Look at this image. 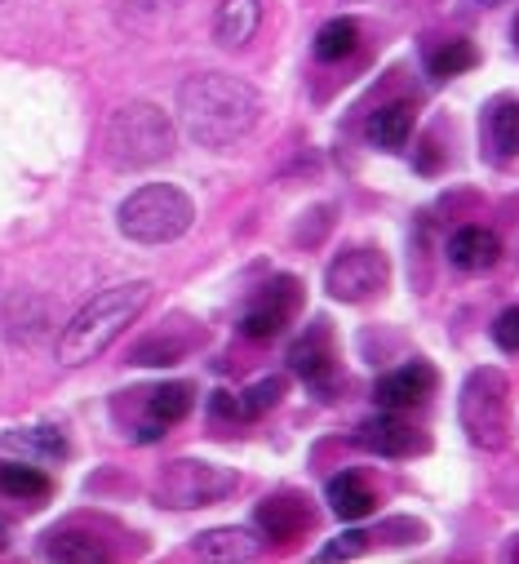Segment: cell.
I'll list each match as a JSON object with an SVG mask.
<instances>
[{
	"instance_id": "obj_1",
	"label": "cell",
	"mask_w": 519,
	"mask_h": 564,
	"mask_svg": "<svg viewBox=\"0 0 519 564\" xmlns=\"http://www.w3.org/2000/svg\"><path fill=\"white\" fill-rule=\"evenodd\" d=\"M178 111H183L187 133L200 148H231L257 124V116H263V98H257V89L240 76L209 72V76H191L183 85Z\"/></svg>"
},
{
	"instance_id": "obj_2",
	"label": "cell",
	"mask_w": 519,
	"mask_h": 564,
	"mask_svg": "<svg viewBox=\"0 0 519 564\" xmlns=\"http://www.w3.org/2000/svg\"><path fill=\"white\" fill-rule=\"evenodd\" d=\"M152 299V285L147 280H129V285H115V290H102L98 299H89L63 329V343H58V356L63 365H89L98 360L129 325L139 321V312L147 307Z\"/></svg>"
},
{
	"instance_id": "obj_3",
	"label": "cell",
	"mask_w": 519,
	"mask_h": 564,
	"mask_svg": "<svg viewBox=\"0 0 519 564\" xmlns=\"http://www.w3.org/2000/svg\"><path fill=\"white\" fill-rule=\"evenodd\" d=\"M102 152L115 170H147L174 152V120L156 102H129L102 129Z\"/></svg>"
},
{
	"instance_id": "obj_4",
	"label": "cell",
	"mask_w": 519,
	"mask_h": 564,
	"mask_svg": "<svg viewBox=\"0 0 519 564\" xmlns=\"http://www.w3.org/2000/svg\"><path fill=\"white\" fill-rule=\"evenodd\" d=\"M191 218H196V209H191L187 192L174 187V183L139 187L134 196L120 205V214H115L120 231L129 240H139V245H169V240L187 236Z\"/></svg>"
},
{
	"instance_id": "obj_5",
	"label": "cell",
	"mask_w": 519,
	"mask_h": 564,
	"mask_svg": "<svg viewBox=\"0 0 519 564\" xmlns=\"http://www.w3.org/2000/svg\"><path fill=\"white\" fill-rule=\"evenodd\" d=\"M462 432L475 449H501L506 445V427H510V387L501 369H475L462 382Z\"/></svg>"
},
{
	"instance_id": "obj_6",
	"label": "cell",
	"mask_w": 519,
	"mask_h": 564,
	"mask_svg": "<svg viewBox=\"0 0 519 564\" xmlns=\"http://www.w3.org/2000/svg\"><path fill=\"white\" fill-rule=\"evenodd\" d=\"M235 489V471H227V467H218V463H196V458H187V463H174L165 476H161V485H156V494H161V502L165 507H205V502H218V498H227Z\"/></svg>"
},
{
	"instance_id": "obj_7",
	"label": "cell",
	"mask_w": 519,
	"mask_h": 564,
	"mask_svg": "<svg viewBox=\"0 0 519 564\" xmlns=\"http://www.w3.org/2000/svg\"><path fill=\"white\" fill-rule=\"evenodd\" d=\"M386 280H391V267H386V253L377 249H346L329 262V275L324 285L338 303H368L386 290Z\"/></svg>"
},
{
	"instance_id": "obj_8",
	"label": "cell",
	"mask_w": 519,
	"mask_h": 564,
	"mask_svg": "<svg viewBox=\"0 0 519 564\" xmlns=\"http://www.w3.org/2000/svg\"><path fill=\"white\" fill-rule=\"evenodd\" d=\"M139 395L143 400H139V417L129 422V436L143 441V445L161 441L174 422L187 417V409H191V387L187 382H161V387L139 391Z\"/></svg>"
},
{
	"instance_id": "obj_9",
	"label": "cell",
	"mask_w": 519,
	"mask_h": 564,
	"mask_svg": "<svg viewBox=\"0 0 519 564\" xmlns=\"http://www.w3.org/2000/svg\"><path fill=\"white\" fill-rule=\"evenodd\" d=\"M294 307H298V280H280V285H267V294H257L253 307L240 316L244 338H257V343L276 338V334L289 325Z\"/></svg>"
},
{
	"instance_id": "obj_10",
	"label": "cell",
	"mask_w": 519,
	"mask_h": 564,
	"mask_svg": "<svg viewBox=\"0 0 519 564\" xmlns=\"http://www.w3.org/2000/svg\"><path fill=\"white\" fill-rule=\"evenodd\" d=\"M360 445L373 449V454H382V458H413V454L427 449V436L418 427H409L400 413H386L382 409V417H368L364 427H360Z\"/></svg>"
},
{
	"instance_id": "obj_11",
	"label": "cell",
	"mask_w": 519,
	"mask_h": 564,
	"mask_svg": "<svg viewBox=\"0 0 519 564\" xmlns=\"http://www.w3.org/2000/svg\"><path fill=\"white\" fill-rule=\"evenodd\" d=\"M435 391V369L431 365H405V369H391L386 378H377L373 395L386 413H409L418 409L427 395Z\"/></svg>"
},
{
	"instance_id": "obj_12",
	"label": "cell",
	"mask_w": 519,
	"mask_h": 564,
	"mask_svg": "<svg viewBox=\"0 0 519 564\" xmlns=\"http://www.w3.org/2000/svg\"><path fill=\"white\" fill-rule=\"evenodd\" d=\"M289 365H294V373L311 387V391H333V338H329V329H311L307 338H298L294 347H289Z\"/></svg>"
},
{
	"instance_id": "obj_13",
	"label": "cell",
	"mask_w": 519,
	"mask_h": 564,
	"mask_svg": "<svg viewBox=\"0 0 519 564\" xmlns=\"http://www.w3.org/2000/svg\"><path fill=\"white\" fill-rule=\"evenodd\" d=\"M307 524H311V511H307V502L294 498V494H276V498H267L263 507H257V529H263L267 538H276V542L302 538Z\"/></svg>"
},
{
	"instance_id": "obj_14",
	"label": "cell",
	"mask_w": 519,
	"mask_h": 564,
	"mask_svg": "<svg viewBox=\"0 0 519 564\" xmlns=\"http://www.w3.org/2000/svg\"><path fill=\"white\" fill-rule=\"evenodd\" d=\"M418 124V107L413 102H386L382 111L368 116V143L382 152H400L409 143V133Z\"/></svg>"
},
{
	"instance_id": "obj_15",
	"label": "cell",
	"mask_w": 519,
	"mask_h": 564,
	"mask_svg": "<svg viewBox=\"0 0 519 564\" xmlns=\"http://www.w3.org/2000/svg\"><path fill=\"white\" fill-rule=\"evenodd\" d=\"M497 253H501V240L488 227H462L449 240V262L457 271H488L497 262Z\"/></svg>"
},
{
	"instance_id": "obj_16",
	"label": "cell",
	"mask_w": 519,
	"mask_h": 564,
	"mask_svg": "<svg viewBox=\"0 0 519 564\" xmlns=\"http://www.w3.org/2000/svg\"><path fill=\"white\" fill-rule=\"evenodd\" d=\"M329 507L338 520H364L377 507V494L368 489V480L360 471H342L329 480Z\"/></svg>"
},
{
	"instance_id": "obj_17",
	"label": "cell",
	"mask_w": 519,
	"mask_h": 564,
	"mask_svg": "<svg viewBox=\"0 0 519 564\" xmlns=\"http://www.w3.org/2000/svg\"><path fill=\"white\" fill-rule=\"evenodd\" d=\"M0 449L23 454L32 463H58V458H67V441L54 427H14V432L0 436Z\"/></svg>"
},
{
	"instance_id": "obj_18",
	"label": "cell",
	"mask_w": 519,
	"mask_h": 564,
	"mask_svg": "<svg viewBox=\"0 0 519 564\" xmlns=\"http://www.w3.org/2000/svg\"><path fill=\"white\" fill-rule=\"evenodd\" d=\"M257 23H263V6L257 0H222V10H218V41L227 50H240L253 41Z\"/></svg>"
},
{
	"instance_id": "obj_19",
	"label": "cell",
	"mask_w": 519,
	"mask_h": 564,
	"mask_svg": "<svg viewBox=\"0 0 519 564\" xmlns=\"http://www.w3.org/2000/svg\"><path fill=\"white\" fill-rule=\"evenodd\" d=\"M0 494L14 502H45L54 494V480L32 463H0Z\"/></svg>"
},
{
	"instance_id": "obj_20",
	"label": "cell",
	"mask_w": 519,
	"mask_h": 564,
	"mask_svg": "<svg viewBox=\"0 0 519 564\" xmlns=\"http://www.w3.org/2000/svg\"><path fill=\"white\" fill-rule=\"evenodd\" d=\"M196 551L209 560H253L263 546H257V538L249 529H213V533H200Z\"/></svg>"
},
{
	"instance_id": "obj_21",
	"label": "cell",
	"mask_w": 519,
	"mask_h": 564,
	"mask_svg": "<svg viewBox=\"0 0 519 564\" xmlns=\"http://www.w3.org/2000/svg\"><path fill=\"white\" fill-rule=\"evenodd\" d=\"M355 41H360V28H355L351 19H333V23H324V32L316 36V58H320V63H342V58L355 50Z\"/></svg>"
},
{
	"instance_id": "obj_22",
	"label": "cell",
	"mask_w": 519,
	"mask_h": 564,
	"mask_svg": "<svg viewBox=\"0 0 519 564\" xmlns=\"http://www.w3.org/2000/svg\"><path fill=\"white\" fill-rule=\"evenodd\" d=\"M488 133H493V143H497L501 156H519V102L515 98H506V102L493 107Z\"/></svg>"
},
{
	"instance_id": "obj_23",
	"label": "cell",
	"mask_w": 519,
	"mask_h": 564,
	"mask_svg": "<svg viewBox=\"0 0 519 564\" xmlns=\"http://www.w3.org/2000/svg\"><path fill=\"white\" fill-rule=\"evenodd\" d=\"M280 395H285V382H280V378H263V382L244 387V391L235 395V400H240V422L263 417L267 409H276V404H280Z\"/></svg>"
},
{
	"instance_id": "obj_24",
	"label": "cell",
	"mask_w": 519,
	"mask_h": 564,
	"mask_svg": "<svg viewBox=\"0 0 519 564\" xmlns=\"http://www.w3.org/2000/svg\"><path fill=\"white\" fill-rule=\"evenodd\" d=\"M475 45L471 41H453V45H444V50H435L431 54V76H462V72H471L475 67Z\"/></svg>"
},
{
	"instance_id": "obj_25",
	"label": "cell",
	"mask_w": 519,
	"mask_h": 564,
	"mask_svg": "<svg viewBox=\"0 0 519 564\" xmlns=\"http://www.w3.org/2000/svg\"><path fill=\"white\" fill-rule=\"evenodd\" d=\"M183 351H187L183 338H174V334H156V338H147V343L134 347V365H174Z\"/></svg>"
},
{
	"instance_id": "obj_26",
	"label": "cell",
	"mask_w": 519,
	"mask_h": 564,
	"mask_svg": "<svg viewBox=\"0 0 519 564\" xmlns=\"http://www.w3.org/2000/svg\"><path fill=\"white\" fill-rule=\"evenodd\" d=\"M45 551H49L54 560H85V564H98V560H102V546H85L76 533H49Z\"/></svg>"
},
{
	"instance_id": "obj_27",
	"label": "cell",
	"mask_w": 519,
	"mask_h": 564,
	"mask_svg": "<svg viewBox=\"0 0 519 564\" xmlns=\"http://www.w3.org/2000/svg\"><path fill=\"white\" fill-rule=\"evenodd\" d=\"M364 546H368V533L351 529V533H342V538L324 542V546H320V560H355V555H360Z\"/></svg>"
},
{
	"instance_id": "obj_28",
	"label": "cell",
	"mask_w": 519,
	"mask_h": 564,
	"mask_svg": "<svg viewBox=\"0 0 519 564\" xmlns=\"http://www.w3.org/2000/svg\"><path fill=\"white\" fill-rule=\"evenodd\" d=\"M493 338H497V347H501V351H519V307H510V312H501V316H497Z\"/></svg>"
},
{
	"instance_id": "obj_29",
	"label": "cell",
	"mask_w": 519,
	"mask_h": 564,
	"mask_svg": "<svg viewBox=\"0 0 519 564\" xmlns=\"http://www.w3.org/2000/svg\"><path fill=\"white\" fill-rule=\"evenodd\" d=\"M479 6H501V0H479Z\"/></svg>"
},
{
	"instance_id": "obj_30",
	"label": "cell",
	"mask_w": 519,
	"mask_h": 564,
	"mask_svg": "<svg viewBox=\"0 0 519 564\" xmlns=\"http://www.w3.org/2000/svg\"><path fill=\"white\" fill-rule=\"evenodd\" d=\"M515 45H519V19H515Z\"/></svg>"
}]
</instances>
